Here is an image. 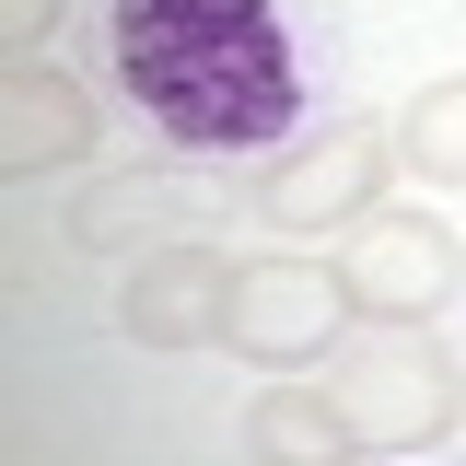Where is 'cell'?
Returning a JSON list of instances; mask_svg holds the SVG:
<instances>
[{"mask_svg": "<svg viewBox=\"0 0 466 466\" xmlns=\"http://www.w3.org/2000/svg\"><path fill=\"white\" fill-rule=\"evenodd\" d=\"M106 58H116V94L187 164L280 152L303 116L291 24L268 0H106Z\"/></svg>", "mask_w": 466, "mask_h": 466, "instance_id": "6da1fadb", "label": "cell"}, {"mask_svg": "<svg viewBox=\"0 0 466 466\" xmlns=\"http://www.w3.org/2000/svg\"><path fill=\"white\" fill-rule=\"evenodd\" d=\"M327 397L350 420V455L373 443V455H420V443H443L466 420V373L443 361L431 327H361L339 350V373H327Z\"/></svg>", "mask_w": 466, "mask_h": 466, "instance_id": "7a4b0ae2", "label": "cell"}, {"mask_svg": "<svg viewBox=\"0 0 466 466\" xmlns=\"http://www.w3.org/2000/svg\"><path fill=\"white\" fill-rule=\"evenodd\" d=\"M385 164H397V140L373 116H339L327 140H291L280 164L257 175V222L268 233H361L385 210Z\"/></svg>", "mask_w": 466, "mask_h": 466, "instance_id": "3957f363", "label": "cell"}, {"mask_svg": "<svg viewBox=\"0 0 466 466\" xmlns=\"http://www.w3.org/2000/svg\"><path fill=\"white\" fill-rule=\"evenodd\" d=\"M350 280L339 257H257L245 280H233V327L222 350H245V361H268V373H303V361H327V350H350Z\"/></svg>", "mask_w": 466, "mask_h": 466, "instance_id": "277c9868", "label": "cell"}, {"mask_svg": "<svg viewBox=\"0 0 466 466\" xmlns=\"http://www.w3.org/2000/svg\"><path fill=\"white\" fill-rule=\"evenodd\" d=\"M339 280L361 303V327H431L466 280V245L431 210H373V222L339 245Z\"/></svg>", "mask_w": 466, "mask_h": 466, "instance_id": "5b68a950", "label": "cell"}, {"mask_svg": "<svg viewBox=\"0 0 466 466\" xmlns=\"http://www.w3.org/2000/svg\"><path fill=\"white\" fill-rule=\"evenodd\" d=\"M233 257H210V245H152L128 280H116V339L128 350H210L233 327Z\"/></svg>", "mask_w": 466, "mask_h": 466, "instance_id": "8992f818", "label": "cell"}, {"mask_svg": "<svg viewBox=\"0 0 466 466\" xmlns=\"http://www.w3.org/2000/svg\"><path fill=\"white\" fill-rule=\"evenodd\" d=\"M82 152H94V94L70 70H47V58H12L0 70V175L35 187V175L82 164Z\"/></svg>", "mask_w": 466, "mask_h": 466, "instance_id": "52a82bcc", "label": "cell"}, {"mask_svg": "<svg viewBox=\"0 0 466 466\" xmlns=\"http://www.w3.org/2000/svg\"><path fill=\"white\" fill-rule=\"evenodd\" d=\"M210 222H222V198H210L198 175H164V164L94 175V187L70 198V233L106 245V257H140V233H210Z\"/></svg>", "mask_w": 466, "mask_h": 466, "instance_id": "ba28073f", "label": "cell"}, {"mask_svg": "<svg viewBox=\"0 0 466 466\" xmlns=\"http://www.w3.org/2000/svg\"><path fill=\"white\" fill-rule=\"evenodd\" d=\"M245 455L257 466H350V420L327 385H268L245 408Z\"/></svg>", "mask_w": 466, "mask_h": 466, "instance_id": "9c48e42d", "label": "cell"}, {"mask_svg": "<svg viewBox=\"0 0 466 466\" xmlns=\"http://www.w3.org/2000/svg\"><path fill=\"white\" fill-rule=\"evenodd\" d=\"M397 152L431 175V187H466V70H443V82H420V94H408Z\"/></svg>", "mask_w": 466, "mask_h": 466, "instance_id": "30bf717a", "label": "cell"}, {"mask_svg": "<svg viewBox=\"0 0 466 466\" xmlns=\"http://www.w3.org/2000/svg\"><path fill=\"white\" fill-rule=\"evenodd\" d=\"M47 35H58V0H0V47L12 58H47Z\"/></svg>", "mask_w": 466, "mask_h": 466, "instance_id": "8fae6325", "label": "cell"}]
</instances>
